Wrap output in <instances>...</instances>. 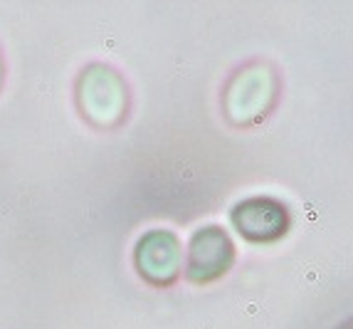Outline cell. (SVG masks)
I'll list each match as a JSON object with an SVG mask.
<instances>
[{"label": "cell", "mask_w": 353, "mask_h": 329, "mask_svg": "<svg viewBox=\"0 0 353 329\" xmlns=\"http://www.w3.org/2000/svg\"><path fill=\"white\" fill-rule=\"evenodd\" d=\"M77 112L92 129L114 131L129 117V82L117 67L106 62H89L74 79Z\"/></svg>", "instance_id": "6da1fadb"}, {"label": "cell", "mask_w": 353, "mask_h": 329, "mask_svg": "<svg viewBox=\"0 0 353 329\" xmlns=\"http://www.w3.org/2000/svg\"><path fill=\"white\" fill-rule=\"evenodd\" d=\"M230 220L245 241L259 243V245L282 241L292 223L287 206L270 196H254L235 203L230 211Z\"/></svg>", "instance_id": "5b68a950"}, {"label": "cell", "mask_w": 353, "mask_h": 329, "mask_svg": "<svg viewBox=\"0 0 353 329\" xmlns=\"http://www.w3.org/2000/svg\"><path fill=\"white\" fill-rule=\"evenodd\" d=\"M134 270L151 288H171L183 272V245L173 230L151 228L134 245Z\"/></svg>", "instance_id": "3957f363"}, {"label": "cell", "mask_w": 353, "mask_h": 329, "mask_svg": "<svg viewBox=\"0 0 353 329\" xmlns=\"http://www.w3.org/2000/svg\"><path fill=\"white\" fill-rule=\"evenodd\" d=\"M339 329H353V319H348V322H343Z\"/></svg>", "instance_id": "52a82bcc"}, {"label": "cell", "mask_w": 353, "mask_h": 329, "mask_svg": "<svg viewBox=\"0 0 353 329\" xmlns=\"http://www.w3.org/2000/svg\"><path fill=\"white\" fill-rule=\"evenodd\" d=\"M6 84V59H3V53H0V89Z\"/></svg>", "instance_id": "8992f818"}, {"label": "cell", "mask_w": 353, "mask_h": 329, "mask_svg": "<svg viewBox=\"0 0 353 329\" xmlns=\"http://www.w3.org/2000/svg\"><path fill=\"white\" fill-rule=\"evenodd\" d=\"M279 77L267 62H248L228 79L223 89V114L232 126H254L277 104Z\"/></svg>", "instance_id": "7a4b0ae2"}, {"label": "cell", "mask_w": 353, "mask_h": 329, "mask_svg": "<svg viewBox=\"0 0 353 329\" xmlns=\"http://www.w3.org/2000/svg\"><path fill=\"white\" fill-rule=\"evenodd\" d=\"M235 265V243L220 225H201L193 230L185 253V277L193 285H210L228 275Z\"/></svg>", "instance_id": "277c9868"}]
</instances>
